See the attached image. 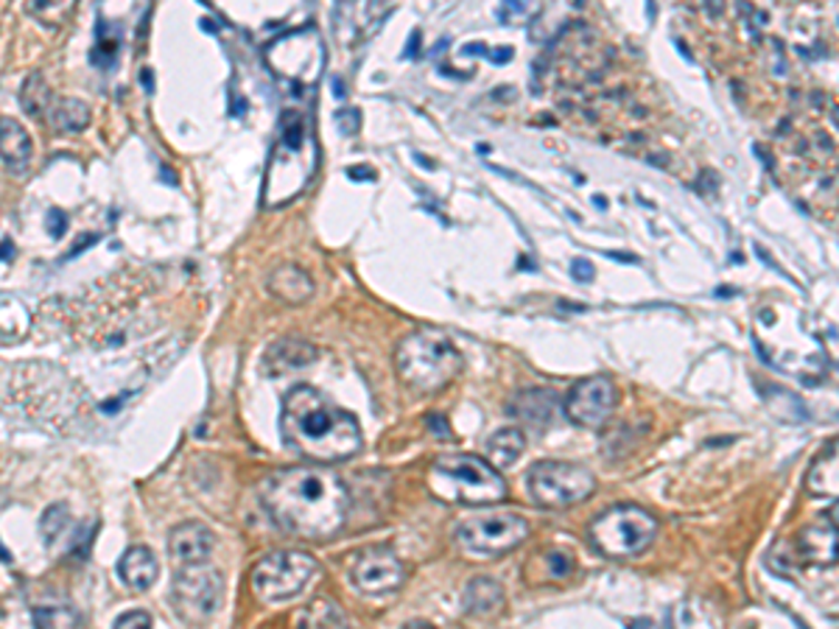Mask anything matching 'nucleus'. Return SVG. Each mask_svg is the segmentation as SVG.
Returning <instances> with one entry per match:
<instances>
[{"label":"nucleus","instance_id":"nucleus-1","mask_svg":"<svg viewBox=\"0 0 839 629\" xmlns=\"http://www.w3.org/2000/svg\"><path fill=\"white\" fill-rule=\"evenodd\" d=\"M272 521L303 540H328L347 523L351 492L339 473L325 468L275 470L260 487Z\"/></svg>","mask_w":839,"mask_h":629},{"label":"nucleus","instance_id":"nucleus-2","mask_svg":"<svg viewBox=\"0 0 839 629\" xmlns=\"http://www.w3.org/2000/svg\"><path fill=\"white\" fill-rule=\"evenodd\" d=\"M280 434L294 453L317 464L347 462L362 451L358 420L314 386H294L283 397Z\"/></svg>","mask_w":839,"mask_h":629},{"label":"nucleus","instance_id":"nucleus-3","mask_svg":"<svg viewBox=\"0 0 839 629\" xmlns=\"http://www.w3.org/2000/svg\"><path fill=\"white\" fill-rule=\"evenodd\" d=\"M319 166V146L305 112L286 109L277 124V138L269 151L260 202L264 207H283L297 199L314 179Z\"/></svg>","mask_w":839,"mask_h":629},{"label":"nucleus","instance_id":"nucleus-4","mask_svg":"<svg viewBox=\"0 0 839 629\" xmlns=\"http://www.w3.org/2000/svg\"><path fill=\"white\" fill-rule=\"evenodd\" d=\"M395 366L403 384L423 395H434V392H443L462 372V353L456 350L454 338L445 336L443 331L423 327L401 338L395 350Z\"/></svg>","mask_w":839,"mask_h":629},{"label":"nucleus","instance_id":"nucleus-5","mask_svg":"<svg viewBox=\"0 0 839 629\" xmlns=\"http://www.w3.org/2000/svg\"><path fill=\"white\" fill-rule=\"evenodd\" d=\"M428 490L445 503H467V507H487L504 501L506 484L499 470L482 456L471 453H440L428 464Z\"/></svg>","mask_w":839,"mask_h":629},{"label":"nucleus","instance_id":"nucleus-6","mask_svg":"<svg viewBox=\"0 0 839 629\" xmlns=\"http://www.w3.org/2000/svg\"><path fill=\"white\" fill-rule=\"evenodd\" d=\"M591 543L613 560H633L641 557L658 538V521L652 512L641 510L635 503H619L591 523Z\"/></svg>","mask_w":839,"mask_h":629},{"label":"nucleus","instance_id":"nucleus-7","mask_svg":"<svg viewBox=\"0 0 839 629\" xmlns=\"http://www.w3.org/2000/svg\"><path fill=\"white\" fill-rule=\"evenodd\" d=\"M266 65L277 79L288 81L297 90H308L319 81L325 70V46L323 37L314 26L294 29L288 35L277 37L264 51Z\"/></svg>","mask_w":839,"mask_h":629},{"label":"nucleus","instance_id":"nucleus-8","mask_svg":"<svg viewBox=\"0 0 839 629\" xmlns=\"http://www.w3.org/2000/svg\"><path fill=\"white\" fill-rule=\"evenodd\" d=\"M596 490V479L574 462H537L530 470V495L543 510H569L588 501Z\"/></svg>","mask_w":839,"mask_h":629},{"label":"nucleus","instance_id":"nucleus-9","mask_svg":"<svg viewBox=\"0 0 839 629\" xmlns=\"http://www.w3.org/2000/svg\"><path fill=\"white\" fill-rule=\"evenodd\" d=\"M317 573V560L305 551H272L253 568V590L264 605L294 599Z\"/></svg>","mask_w":839,"mask_h":629},{"label":"nucleus","instance_id":"nucleus-10","mask_svg":"<svg viewBox=\"0 0 839 629\" xmlns=\"http://www.w3.org/2000/svg\"><path fill=\"white\" fill-rule=\"evenodd\" d=\"M530 538V523L517 512L471 515L456 529V540L473 554H506Z\"/></svg>","mask_w":839,"mask_h":629},{"label":"nucleus","instance_id":"nucleus-11","mask_svg":"<svg viewBox=\"0 0 839 629\" xmlns=\"http://www.w3.org/2000/svg\"><path fill=\"white\" fill-rule=\"evenodd\" d=\"M174 607L185 621H207L221 607L225 584L216 571H207L205 566L182 568V573L174 582Z\"/></svg>","mask_w":839,"mask_h":629},{"label":"nucleus","instance_id":"nucleus-12","mask_svg":"<svg viewBox=\"0 0 839 629\" xmlns=\"http://www.w3.org/2000/svg\"><path fill=\"white\" fill-rule=\"evenodd\" d=\"M615 401H619V392L608 375L585 377L565 397V414L580 429H599L613 414Z\"/></svg>","mask_w":839,"mask_h":629},{"label":"nucleus","instance_id":"nucleus-13","mask_svg":"<svg viewBox=\"0 0 839 629\" xmlns=\"http://www.w3.org/2000/svg\"><path fill=\"white\" fill-rule=\"evenodd\" d=\"M353 584L367 596H384L389 590H397L403 582V566L395 557V551L386 546H373L364 549L362 554L353 560L351 568Z\"/></svg>","mask_w":839,"mask_h":629},{"label":"nucleus","instance_id":"nucleus-14","mask_svg":"<svg viewBox=\"0 0 839 629\" xmlns=\"http://www.w3.org/2000/svg\"><path fill=\"white\" fill-rule=\"evenodd\" d=\"M216 538L214 532L205 527V523H179L177 529H171L168 534V554L177 562L179 568H196L205 566L207 557L214 554Z\"/></svg>","mask_w":839,"mask_h":629},{"label":"nucleus","instance_id":"nucleus-15","mask_svg":"<svg viewBox=\"0 0 839 629\" xmlns=\"http://www.w3.org/2000/svg\"><path fill=\"white\" fill-rule=\"evenodd\" d=\"M798 554L806 566H833L839 562V532L831 523H811V527L800 529Z\"/></svg>","mask_w":839,"mask_h":629},{"label":"nucleus","instance_id":"nucleus-16","mask_svg":"<svg viewBox=\"0 0 839 629\" xmlns=\"http://www.w3.org/2000/svg\"><path fill=\"white\" fill-rule=\"evenodd\" d=\"M0 151H3V168L9 174H23L31 166V157H34V146H31L29 132L23 129V124L9 115H3L0 120Z\"/></svg>","mask_w":839,"mask_h":629},{"label":"nucleus","instance_id":"nucleus-17","mask_svg":"<svg viewBox=\"0 0 839 629\" xmlns=\"http://www.w3.org/2000/svg\"><path fill=\"white\" fill-rule=\"evenodd\" d=\"M806 490L817 498H839V440L828 442L806 473Z\"/></svg>","mask_w":839,"mask_h":629},{"label":"nucleus","instance_id":"nucleus-18","mask_svg":"<svg viewBox=\"0 0 839 629\" xmlns=\"http://www.w3.org/2000/svg\"><path fill=\"white\" fill-rule=\"evenodd\" d=\"M269 292L275 294L277 299H283V303L299 305V303H305V299H310V294H314V281H310L305 269H299V266H294V264H286V266H277V269L272 272Z\"/></svg>","mask_w":839,"mask_h":629},{"label":"nucleus","instance_id":"nucleus-19","mask_svg":"<svg viewBox=\"0 0 839 629\" xmlns=\"http://www.w3.org/2000/svg\"><path fill=\"white\" fill-rule=\"evenodd\" d=\"M118 573H121L124 582L135 590H149L151 584L160 577V566H157L155 554L144 546H132L127 554L118 562Z\"/></svg>","mask_w":839,"mask_h":629},{"label":"nucleus","instance_id":"nucleus-20","mask_svg":"<svg viewBox=\"0 0 839 629\" xmlns=\"http://www.w3.org/2000/svg\"><path fill=\"white\" fill-rule=\"evenodd\" d=\"M526 451V436L521 429H501L484 445V459L493 464L495 470H506L517 462Z\"/></svg>","mask_w":839,"mask_h":629},{"label":"nucleus","instance_id":"nucleus-21","mask_svg":"<svg viewBox=\"0 0 839 629\" xmlns=\"http://www.w3.org/2000/svg\"><path fill=\"white\" fill-rule=\"evenodd\" d=\"M557 412V395L549 390H532L523 392L515 403H512V414L526 420L530 425H549Z\"/></svg>","mask_w":839,"mask_h":629},{"label":"nucleus","instance_id":"nucleus-22","mask_svg":"<svg viewBox=\"0 0 839 629\" xmlns=\"http://www.w3.org/2000/svg\"><path fill=\"white\" fill-rule=\"evenodd\" d=\"M501 605H504V590H501V584L495 579H471V584L465 590L467 612H473V616H493Z\"/></svg>","mask_w":839,"mask_h":629},{"label":"nucleus","instance_id":"nucleus-23","mask_svg":"<svg viewBox=\"0 0 839 629\" xmlns=\"http://www.w3.org/2000/svg\"><path fill=\"white\" fill-rule=\"evenodd\" d=\"M317 355V350L310 347V344L297 342V338H286V342L275 344L266 355V366L269 372H288V370H299V366L310 364Z\"/></svg>","mask_w":839,"mask_h":629},{"label":"nucleus","instance_id":"nucleus-24","mask_svg":"<svg viewBox=\"0 0 839 629\" xmlns=\"http://www.w3.org/2000/svg\"><path fill=\"white\" fill-rule=\"evenodd\" d=\"M90 124V107L79 98H62L51 109V129L57 132H81Z\"/></svg>","mask_w":839,"mask_h":629},{"label":"nucleus","instance_id":"nucleus-25","mask_svg":"<svg viewBox=\"0 0 839 629\" xmlns=\"http://www.w3.org/2000/svg\"><path fill=\"white\" fill-rule=\"evenodd\" d=\"M20 104H23V109L29 115H42V112L51 115V109H53L51 87H48V81L42 79L40 73L26 79L23 90H20Z\"/></svg>","mask_w":839,"mask_h":629},{"label":"nucleus","instance_id":"nucleus-26","mask_svg":"<svg viewBox=\"0 0 839 629\" xmlns=\"http://www.w3.org/2000/svg\"><path fill=\"white\" fill-rule=\"evenodd\" d=\"M37 629H76V616L68 607H40L34 610Z\"/></svg>","mask_w":839,"mask_h":629},{"label":"nucleus","instance_id":"nucleus-27","mask_svg":"<svg viewBox=\"0 0 839 629\" xmlns=\"http://www.w3.org/2000/svg\"><path fill=\"white\" fill-rule=\"evenodd\" d=\"M68 523H70L68 507L57 503V507H48V510H46V515H42V521H40V529H42V534H46L48 543H53L57 538H62V532H65V527H68Z\"/></svg>","mask_w":839,"mask_h":629},{"label":"nucleus","instance_id":"nucleus-28","mask_svg":"<svg viewBox=\"0 0 839 629\" xmlns=\"http://www.w3.org/2000/svg\"><path fill=\"white\" fill-rule=\"evenodd\" d=\"M546 568H549V577L563 579V577H569L571 571H574V557L565 554V551H560V549H554L546 554Z\"/></svg>","mask_w":839,"mask_h":629},{"label":"nucleus","instance_id":"nucleus-29","mask_svg":"<svg viewBox=\"0 0 839 629\" xmlns=\"http://www.w3.org/2000/svg\"><path fill=\"white\" fill-rule=\"evenodd\" d=\"M462 53H476V57H487L490 62H495V65H504V62H510V59H512V48L510 46H504V48H501V51H490L487 46H478V42H471V46L462 48Z\"/></svg>","mask_w":839,"mask_h":629},{"label":"nucleus","instance_id":"nucleus-30","mask_svg":"<svg viewBox=\"0 0 839 629\" xmlns=\"http://www.w3.org/2000/svg\"><path fill=\"white\" fill-rule=\"evenodd\" d=\"M112 629H151V616L146 610H132L124 612L121 618L116 621Z\"/></svg>","mask_w":839,"mask_h":629},{"label":"nucleus","instance_id":"nucleus-31","mask_svg":"<svg viewBox=\"0 0 839 629\" xmlns=\"http://www.w3.org/2000/svg\"><path fill=\"white\" fill-rule=\"evenodd\" d=\"M46 227H48V235L59 240L65 233H68V213L59 210V207H51V210L46 213Z\"/></svg>","mask_w":839,"mask_h":629},{"label":"nucleus","instance_id":"nucleus-32","mask_svg":"<svg viewBox=\"0 0 839 629\" xmlns=\"http://www.w3.org/2000/svg\"><path fill=\"white\" fill-rule=\"evenodd\" d=\"M336 124H339L342 135H356L358 126H362V115H358V109H339Z\"/></svg>","mask_w":839,"mask_h":629},{"label":"nucleus","instance_id":"nucleus-33","mask_svg":"<svg viewBox=\"0 0 839 629\" xmlns=\"http://www.w3.org/2000/svg\"><path fill=\"white\" fill-rule=\"evenodd\" d=\"M571 277L580 283H591L593 281V266L588 264L585 258H576L571 261Z\"/></svg>","mask_w":839,"mask_h":629},{"label":"nucleus","instance_id":"nucleus-34","mask_svg":"<svg viewBox=\"0 0 839 629\" xmlns=\"http://www.w3.org/2000/svg\"><path fill=\"white\" fill-rule=\"evenodd\" d=\"M426 423H428V431H432L434 436H440V440H451V436H454L448 431V423H445V417H434V414H432Z\"/></svg>","mask_w":839,"mask_h":629},{"label":"nucleus","instance_id":"nucleus-35","mask_svg":"<svg viewBox=\"0 0 839 629\" xmlns=\"http://www.w3.org/2000/svg\"><path fill=\"white\" fill-rule=\"evenodd\" d=\"M347 177L356 179V183H362V179H364V183H373L375 171L367 166H353V168H347Z\"/></svg>","mask_w":839,"mask_h":629},{"label":"nucleus","instance_id":"nucleus-36","mask_svg":"<svg viewBox=\"0 0 839 629\" xmlns=\"http://www.w3.org/2000/svg\"><path fill=\"white\" fill-rule=\"evenodd\" d=\"M14 261V244L9 238H3V264H12Z\"/></svg>","mask_w":839,"mask_h":629},{"label":"nucleus","instance_id":"nucleus-37","mask_svg":"<svg viewBox=\"0 0 839 629\" xmlns=\"http://www.w3.org/2000/svg\"><path fill=\"white\" fill-rule=\"evenodd\" d=\"M828 523H831V527L839 532V501L833 503L831 510H828Z\"/></svg>","mask_w":839,"mask_h":629},{"label":"nucleus","instance_id":"nucleus-38","mask_svg":"<svg viewBox=\"0 0 839 629\" xmlns=\"http://www.w3.org/2000/svg\"><path fill=\"white\" fill-rule=\"evenodd\" d=\"M403 629H434L428 621H408Z\"/></svg>","mask_w":839,"mask_h":629},{"label":"nucleus","instance_id":"nucleus-39","mask_svg":"<svg viewBox=\"0 0 839 629\" xmlns=\"http://www.w3.org/2000/svg\"><path fill=\"white\" fill-rule=\"evenodd\" d=\"M408 46H412V48H414V57H417V46H420V31H414V35H412V40H408ZM406 57H412V51H408V53H406Z\"/></svg>","mask_w":839,"mask_h":629},{"label":"nucleus","instance_id":"nucleus-40","mask_svg":"<svg viewBox=\"0 0 839 629\" xmlns=\"http://www.w3.org/2000/svg\"><path fill=\"white\" fill-rule=\"evenodd\" d=\"M140 81H144V85L151 90V70L149 68H144V73H140Z\"/></svg>","mask_w":839,"mask_h":629}]
</instances>
